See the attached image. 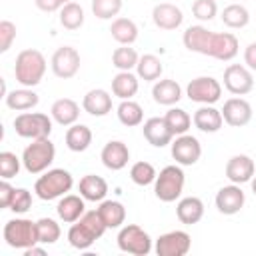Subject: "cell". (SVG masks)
<instances>
[{
    "label": "cell",
    "instance_id": "6da1fadb",
    "mask_svg": "<svg viewBox=\"0 0 256 256\" xmlns=\"http://www.w3.org/2000/svg\"><path fill=\"white\" fill-rule=\"evenodd\" d=\"M46 68L48 64H46L44 54L34 48H26L16 56V66H14L16 82L22 84L24 88H34L42 82Z\"/></svg>",
    "mask_w": 256,
    "mask_h": 256
},
{
    "label": "cell",
    "instance_id": "7a4b0ae2",
    "mask_svg": "<svg viewBox=\"0 0 256 256\" xmlns=\"http://www.w3.org/2000/svg\"><path fill=\"white\" fill-rule=\"evenodd\" d=\"M74 186V178L68 170L64 168H52V170H46L34 184V192L40 200H56V198H62L66 196Z\"/></svg>",
    "mask_w": 256,
    "mask_h": 256
},
{
    "label": "cell",
    "instance_id": "3957f363",
    "mask_svg": "<svg viewBox=\"0 0 256 256\" xmlns=\"http://www.w3.org/2000/svg\"><path fill=\"white\" fill-rule=\"evenodd\" d=\"M56 158V146L52 144L50 138H40L32 140L22 152V166L26 168L28 174H44Z\"/></svg>",
    "mask_w": 256,
    "mask_h": 256
},
{
    "label": "cell",
    "instance_id": "277c9868",
    "mask_svg": "<svg viewBox=\"0 0 256 256\" xmlns=\"http://www.w3.org/2000/svg\"><path fill=\"white\" fill-rule=\"evenodd\" d=\"M184 184H186V174L184 170L180 168V164H172V166H166L160 170V174L156 176V182H154V194L160 202H176L180 196H182V190H184Z\"/></svg>",
    "mask_w": 256,
    "mask_h": 256
},
{
    "label": "cell",
    "instance_id": "5b68a950",
    "mask_svg": "<svg viewBox=\"0 0 256 256\" xmlns=\"http://www.w3.org/2000/svg\"><path fill=\"white\" fill-rule=\"evenodd\" d=\"M4 240L10 248L16 250H28L38 242V226L36 222L28 220V218H14L8 220L4 226Z\"/></svg>",
    "mask_w": 256,
    "mask_h": 256
},
{
    "label": "cell",
    "instance_id": "8992f818",
    "mask_svg": "<svg viewBox=\"0 0 256 256\" xmlns=\"http://www.w3.org/2000/svg\"><path fill=\"white\" fill-rule=\"evenodd\" d=\"M14 130L20 138H28V140L50 138L52 118L42 112H22L14 118Z\"/></svg>",
    "mask_w": 256,
    "mask_h": 256
},
{
    "label": "cell",
    "instance_id": "52a82bcc",
    "mask_svg": "<svg viewBox=\"0 0 256 256\" xmlns=\"http://www.w3.org/2000/svg\"><path fill=\"white\" fill-rule=\"evenodd\" d=\"M118 248L126 254L146 256L152 252V238L138 224H128L118 232Z\"/></svg>",
    "mask_w": 256,
    "mask_h": 256
},
{
    "label": "cell",
    "instance_id": "ba28073f",
    "mask_svg": "<svg viewBox=\"0 0 256 256\" xmlns=\"http://www.w3.org/2000/svg\"><path fill=\"white\" fill-rule=\"evenodd\" d=\"M186 96L196 104H216L222 98V84L212 76H198L186 86Z\"/></svg>",
    "mask_w": 256,
    "mask_h": 256
},
{
    "label": "cell",
    "instance_id": "9c48e42d",
    "mask_svg": "<svg viewBox=\"0 0 256 256\" xmlns=\"http://www.w3.org/2000/svg\"><path fill=\"white\" fill-rule=\"evenodd\" d=\"M80 52L74 48V46H60L54 54H52V60H50V66H52V72L56 78H62V80H70L78 74L80 70Z\"/></svg>",
    "mask_w": 256,
    "mask_h": 256
},
{
    "label": "cell",
    "instance_id": "30bf717a",
    "mask_svg": "<svg viewBox=\"0 0 256 256\" xmlns=\"http://www.w3.org/2000/svg\"><path fill=\"white\" fill-rule=\"evenodd\" d=\"M224 88L234 96H246L254 90V76L248 66L230 64L224 70Z\"/></svg>",
    "mask_w": 256,
    "mask_h": 256
},
{
    "label": "cell",
    "instance_id": "8fae6325",
    "mask_svg": "<svg viewBox=\"0 0 256 256\" xmlns=\"http://www.w3.org/2000/svg\"><path fill=\"white\" fill-rule=\"evenodd\" d=\"M190 248H192V238L184 230H172L162 234L154 246L158 256H186Z\"/></svg>",
    "mask_w": 256,
    "mask_h": 256
},
{
    "label": "cell",
    "instance_id": "7c38bea8",
    "mask_svg": "<svg viewBox=\"0 0 256 256\" xmlns=\"http://www.w3.org/2000/svg\"><path fill=\"white\" fill-rule=\"evenodd\" d=\"M172 158L176 160V164L180 166H194L200 156H202V144L196 136L190 134H182L176 136V140L172 142Z\"/></svg>",
    "mask_w": 256,
    "mask_h": 256
},
{
    "label": "cell",
    "instance_id": "4fadbf2b",
    "mask_svg": "<svg viewBox=\"0 0 256 256\" xmlns=\"http://www.w3.org/2000/svg\"><path fill=\"white\" fill-rule=\"evenodd\" d=\"M238 50H240V42L234 34L230 32H212V38H210V44H208V56L210 58H216L220 62H230L238 56Z\"/></svg>",
    "mask_w": 256,
    "mask_h": 256
},
{
    "label": "cell",
    "instance_id": "5bb4252c",
    "mask_svg": "<svg viewBox=\"0 0 256 256\" xmlns=\"http://www.w3.org/2000/svg\"><path fill=\"white\" fill-rule=\"evenodd\" d=\"M214 202H216V208H218L220 214L234 216V214H238L244 208L246 194L242 192L240 184H230V186H224V188L218 190Z\"/></svg>",
    "mask_w": 256,
    "mask_h": 256
},
{
    "label": "cell",
    "instance_id": "9a60e30c",
    "mask_svg": "<svg viewBox=\"0 0 256 256\" xmlns=\"http://www.w3.org/2000/svg\"><path fill=\"white\" fill-rule=\"evenodd\" d=\"M222 118L232 128H242L252 120V106L244 98H230L224 102V108L220 110Z\"/></svg>",
    "mask_w": 256,
    "mask_h": 256
},
{
    "label": "cell",
    "instance_id": "2e32d148",
    "mask_svg": "<svg viewBox=\"0 0 256 256\" xmlns=\"http://www.w3.org/2000/svg\"><path fill=\"white\" fill-rule=\"evenodd\" d=\"M256 174V164L246 154H236L226 162V178L232 184H246L252 182Z\"/></svg>",
    "mask_w": 256,
    "mask_h": 256
},
{
    "label": "cell",
    "instance_id": "e0dca14e",
    "mask_svg": "<svg viewBox=\"0 0 256 256\" xmlns=\"http://www.w3.org/2000/svg\"><path fill=\"white\" fill-rule=\"evenodd\" d=\"M152 20L156 24V28L160 30H166V32H172V30H178L184 22V14L182 10L176 6V4H170V2H162V4H156L154 10H152Z\"/></svg>",
    "mask_w": 256,
    "mask_h": 256
},
{
    "label": "cell",
    "instance_id": "ac0fdd59",
    "mask_svg": "<svg viewBox=\"0 0 256 256\" xmlns=\"http://www.w3.org/2000/svg\"><path fill=\"white\" fill-rule=\"evenodd\" d=\"M100 160H102V164L108 170L118 172V170H124L128 166V162H130V150H128V146L122 140H110L102 148Z\"/></svg>",
    "mask_w": 256,
    "mask_h": 256
},
{
    "label": "cell",
    "instance_id": "d6986e66",
    "mask_svg": "<svg viewBox=\"0 0 256 256\" xmlns=\"http://www.w3.org/2000/svg\"><path fill=\"white\" fill-rule=\"evenodd\" d=\"M142 134L148 140V144H152L154 148H164L174 140V134L164 118H148L142 126Z\"/></svg>",
    "mask_w": 256,
    "mask_h": 256
},
{
    "label": "cell",
    "instance_id": "ffe728a7",
    "mask_svg": "<svg viewBox=\"0 0 256 256\" xmlns=\"http://www.w3.org/2000/svg\"><path fill=\"white\" fill-rule=\"evenodd\" d=\"M56 212H58V218L66 224H74L78 222L84 212H86V200L82 196H76V194H66L60 198L58 206H56Z\"/></svg>",
    "mask_w": 256,
    "mask_h": 256
},
{
    "label": "cell",
    "instance_id": "44dd1931",
    "mask_svg": "<svg viewBox=\"0 0 256 256\" xmlns=\"http://www.w3.org/2000/svg\"><path fill=\"white\" fill-rule=\"evenodd\" d=\"M82 108L84 112H88L90 116H96V118H102L106 114L112 112V96L102 90V88H94L90 90L84 100H82Z\"/></svg>",
    "mask_w": 256,
    "mask_h": 256
},
{
    "label": "cell",
    "instance_id": "7402d4cb",
    "mask_svg": "<svg viewBox=\"0 0 256 256\" xmlns=\"http://www.w3.org/2000/svg\"><path fill=\"white\" fill-rule=\"evenodd\" d=\"M194 126L200 130V132H206V134H214L222 128L224 124V118H222V112L216 110L214 106L210 104H204L202 108H198L194 112V118H192Z\"/></svg>",
    "mask_w": 256,
    "mask_h": 256
},
{
    "label": "cell",
    "instance_id": "603a6c76",
    "mask_svg": "<svg viewBox=\"0 0 256 256\" xmlns=\"http://www.w3.org/2000/svg\"><path fill=\"white\" fill-rule=\"evenodd\" d=\"M50 116L56 124L60 126H72L78 122L80 118V106L78 102H74L72 98H60L52 104L50 108Z\"/></svg>",
    "mask_w": 256,
    "mask_h": 256
},
{
    "label": "cell",
    "instance_id": "cb8c5ba5",
    "mask_svg": "<svg viewBox=\"0 0 256 256\" xmlns=\"http://www.w3.org/2000/svg\"><path fill=\"white\" fill-rule=\"evenodd\" d=\"M210 38H212V32L204 26H190L186 28L184 36H182V42L186 46V50L190 52H196V54H202V56H208V44H210Z\"/></svg>",
    "mask_w": 256,
    "mask_h": 256
},
{
    "label": "cell",
    "instance_id": "d4e9b609",
    "mask_svg": "<svg viewBox=\"0 0 256 256\" xmlns=\"http://www.w3.org/2000/svg\"><path fill=\"white\" fill-rule=\"evenodd\" d=\"M152 96H154V102L160 104V106H174L182 100V88L176 80H158L152 88Z\"/></svg>",
    "mask_w": 256,
    "mask_h": 256
},
{
    "label": "cell",
    "instance_id": "484cf974",
    "mask_svg": "<svg viewBox=\"0 0 256 256\" xmlns=\"http://www.w3.org/2000/svg\"><path fill=\"white\" fill-rule=\"evenodd\" d=\"M78 190H80V196L88 202H102L108 194V182L102 178V176H96V174H86L80 184H78Z\"/></svg>",
    "mask_w": 256,
    "mask_h": 256
},
{
    "label": "cell",
    "instance_id": "4316f807",
    "mask_svg": "<svg viewBox=\"0 0 256 256\" xmlns=\"http://www.w3.org/2000/svg\"><path fill=\"white\" fill-rule=\"evenodd\" d=\"M176 216L182 224L186 226H192V224H198L202 218H204V202L196 196H188V198H182L176 206Z\"/></svg>",
    "mask_w": 256,
    "mask_h": 256
},
{
    "label": "cell",
    "instance_id": "83f0119b",
    "mask_svg": "<svg viewBox=\"0 0 256 256\" xmlns=\"http://www.w3.org/2000/svg\"><path fill=\"white\" fill-rule=\"evenodd\" d=\"M140 88V78L138 74L132 72H118L112 78V94L120 100H132L138 94Z\"/></svg>",
    "mask_w": 256,
    "mask_h": 256
},
{
    "label": "cell",
    "instance_id": "f1b7e54d",
    "mask_svg": "<svg viewBox=\"0 0 256 256\" xmlns=\"http://www.w3.org/2000/svg\"><path fill=\"white\" fill-rule=\"evenodd\" d=\"M6 106L10 110H16V112H26V110H32L38 106L40 98L38 94L32 90V88H20V90H12L6 94Z\"/></svg>",
    "mask_w": 256,
    "mask_h": 256
},
{
    "label": "cell",
    "instance_id": "f546056e",
    "mask_svg": "<svg viewBox=\"0 0 256 256\" xmlns=\"http://www.w3.org/2000/svg\"><path fill=\"white\" fill-rule=\"evenodd\" d=\"M92 130L86 124H72L66 130V146L72 152H86L92 144Z\"/></svg>",
    "mask_w": 256,
    "mask_h": 256
},
{
    "label": "cell",
    "instance_id": "4dcf8cb0",
    "mask_svg": "<svg viewBox=\"0 0 256 256\" xmlns=\"http://www.w3.org/2000/svg\"><path fill=\"white\" fill-rule=\"evenodd\" d=\"M106 228H120L126 222V208L118 200H102L98 208Z\"/></svg>",
    "mask_w": 256,
    "mask_h": 256
},
{
    "label": "cell",
    "instance_id": "1f68e13d",
    "mask_svg": "<svg viewBox=\"0 0 256 256\" xmlns=\"http://www.w3.org/2000/svg\"><path fill=\"white\" fill-rule=\"evenodd\" d=\"M110 32L120 46H130L138 40V26L130 18H114Z\"/></svg>",
    "mask_w": 256,
    "mask_h": 256
},
{
    "label": "cell",
    "instance_id": "d6a6232c",
    "mask_svg": "<svg viewBox=\"0 0 256 256\" xmlns=\"http://www.w3.org/2000/svg\"><path fill=\"white\" fill-rule=\"evenodd\" d=\"M136 72H138V78H142L144 82H158L160 76H162V72H164V66H162V60L158 56L144 54L138 60Z\"/></svg>",
    "mask_w": 256,
    "mask_h": 256
},
{
    "label": "cell",
    "instance_id": "836d02e7",
    "mask_svg": "<svg viewBox=\"0 0 256 256\" xmlns=\"http://www.w3.org/2000/svg\"><path fill=\"white\" fill-rule=\"evenodd\" d=\"M84 8L78 2H68L60 8V24L66 30H80L84 26Z\"/></svg>",
    "mask_w": 256,
    "mask_h": 256
},
{
    "label": "cell",
    "instance_id": "e575fe53",
    "mask_svg": "<svg viewBox=\"0 0 256 256\" xmlns=\"http://www.w3.org/2000/svg\"><path fill=\"white\" fill-rule=\"evenodd\" d=\"M222 22L224 26L232 28V30H240V28H246L248 22H250V12L242 6V4H230L222 10Z\"/></svg>",
    "mask_w": 256,
    "mask_h": 256
},
{
    "label": "cell",
    "instance_id": "d590c367",
    "mask_svg": "<svg viewBox=\"0 0 256 256\" xmlns=\"http://www.w3.org/2000/svg\"><path fill=\"white\" fill-rule=\"evenodd\" d=\"M116 114H118V120L124 126H140L144 122V110L134 100H122Z\"/></svg>",
    "mask_w": 256,
    "mask_h": 256
},
{
    "label": "cell",
    "instance_id": "8d00e7d4",
    "mask_svg": "<svg viewBox=\"0 0 256 256\" xmlns=\"http://www.w3.org/2000/svg\"><path fill=\"white\" fill-rule=\"evenodd\" d=\"M164 120H166V124H168V128L172 130L174 136L188 134V130H190V126H192L190 114H188L186 110H182V108H170V110L166 112Z\"/></svg>",
    "mask_w": 256,
    "mask_h": 256
},
{
    "label": "cell",
    "instance_id": "74e56055",
    "mask_svg": "<svg viewBox=\"0 0 256 256\" xmlns=\"http://www.w3.org/2000/svg\"><path fill=\"white\" fill-rule=\"evenodd\" d=\"M96 240H98V238H96L82 222H74V224L70 226V230H68V242H70V246L76 248V250H88Z\"/></svg>",
    "mask_w": 256,
    "mask_h": 256
},
{
    "label": "cell",
    "instance_id": "f35d334b",
    "mask_svg": "<svg viewBox=\"0 0 256 256\" xmlns=\"http://www.w3.org/2000/svg\"><path fill=\"white\" fill-rule=\"evenodd\" d=\"M138 60H140L138 52L130 46H120L112 54V66L118 68L120 72H132L138 66Z\"/></svg>",
    "mask_w": 256,
    "mask_h": 256
},
{
    "label": "cell",
    "instance_id": "ab89813d",
    "mask_svg": "<svg viewBox=\"0 0 256 256\" xmlns=\"http://www.w3.org/2000/svg\"><path fill=\"white\" fill-rule=\"evenodd\" d=\"M38 226V242L40 244H56L62 236V228L52 218H40L36 222Z\"/></svg>",
    "mask_w": 256,
    "mask_h": 256
},
{
    "label": "cell",
    "instance_id": "60d3db41",
    "mask_svg": "<svg viewBox=\"0 0 256 256\" xmlns=\"http://www.w3.org/2000/svg\"><path fill=\"white\" fill-rule=\"evenodd\" d=\"M156 176L158 172L150 162H136L130 168V178L136 186H150L156 182Z\"/></svg>",
    "mask_w": 256,
    "mask_h": 256
},
{
    "label": "cell",
    "instance_id": "b9f144b4",
    "mask_svg": "<svg viewBox=\"0 0 256 256\" xmlns=\"http://www.w3.org/2000/svg\"><path fill=\"white\" fill-rule=\"evenodd\" d=\"M122 0H92V12L100 20H112L120 14Z\"/></svg>",
    "mask_w": 256,
    "mask_h": 256
},
{
    "label": "cell",
    "instance_id": "7bdbcfd3",
    "mask_svg": "<svg viewBox=\"0 0 256 256\" xmlns=\"http://www.w3.org/2000/svg\"><path fill=\"white\" fill-rule=\"evenodd\" d=\"M20 166H22V160L14 152H8V150L0 152V178L2 180H10L18 176Z\"/></svg>",
    "mask_w": 256,
    "mask_h": 256
},
{
    "label": "cell",
    "instance_id": "ee69618b",
    "mask_svg": "<svg viewBox=\"0 0 256 256\" xmlns=\"http://www.w3.org/2000/svg\"><path fill=\"white\" fill-rule=\"evenodd\" d=\"M192 14L200 22H210L218 14V4H216V0H196L192 4Z\"/></svg>",
    "mask_w": 256,
    "mask_h": 256
},
{
    "label": "cell",
    "instance_id": "f6af8a7d",
    "mask_svg": "<svg viewBox=\"0 0 256 256\" xmlns=\"http://www.w3.org/2000/svg\"><path fill=\"white\" fill-rule=\"evenodd\" d=\"M30 208H32V194H30V190L16 188L14 200H12V204H10L8 210H12L14 214H26Z\"/></svg>",
    "mask_w": 256,
    "mask_h": 256
},
{
    "label": "cell",
    "instance_id": "bcb514c9",
    "mask_svg": "<svg viewBox=\"0 0 256 256\" xmlns=\"http://www.w3.org/2000/svg\"><path fill=\"white\" fill-rule=\"evenodd\" d=\"M16 40V24H12L10 20H2L0 22V52L6 54L12 44Z\"/></svg>",
    "mask_w": 256,
    "mask_h": 256
},
{
    "label": "cell",
    "instance_id": "7dc6e473",
    "mask_svg": "<svg viewBox=\"0 0 256 256\" xmlns=\"http://www.w3.org/2000/svg\"><path fill=\"white\" fill-rule=\"evenodd\" d=\"M14 194H16V188L8 180H2L0 182V208H10Z\"/></svg>",
    "mask_w": 256,
    "mask_h": 256
},
{
    "label": "cell",
    "instance_id": "c3c4849f",
    "mask_svg": "<svg viewBox=\"0 0 256 256\" xmlns=\"http://www.w3.org/2000/svg\"><path fill=\"white\" fill-rule=\"evenodd\" d=\"M34 4L42 12H56V10H60L64 6L60 0H34Z\"/></svg>",
    "mask_w": 256,
    "mask_h": 256
},
{
    "label": "cell",
    "instance_id": "681fc988",
    "mask_svg": "<svg viewBox=\"0 0 256 256\" xmlns=\"http://www.w3.org/2000/svg\"><path fill=\"white\" fill-rule=\"evenodd\" d=\"M244 62L250 70H256V42L248 44L246 50H244Z\"/></svg>",
    "mask_w": 256,
    "mask_h": 256
},
{
    "label": "cell",
    "instance_id": "f907efd6",
    "mask_svg": "<svg viewBox=\"0 0 256 256\" xmlns=\"http://www.w3.org/2000/svg\"><path fill=\"white\" fill-rule=\"evenodd\" d=\"M24 254H26V256H44V254H46V250H44V248H40V246L36 244V246H32V248L24 250Z\"/></svg>",
    "mask_w": 256,
    "mask_h": 256
},
{
    "label": "cell",
    "instance_id": "816d5d0a",
    "mask_svg": "<svg viewBox=\"0 0 256 256\" xmlns=\"http://www.w3.org/2000/svg\"><path fill=\"white\" fill-rule=\"evenodd\" d=\"M252 192L256 194V174H254V178H252Z\"/></svg>",
    "mask_w": 256,
    "mask_h": 256
},
{
    "label": "cell",
    "instance_id": "f5cc1de1",
    "mask_svg": "<svg viewBox=\"0 0 256 256\" xmlns=\"http://www.w3.org/2000/svg\"><path fill=\"white\" fill-rule=\"evenodd\" d=\"M60 2H62V4H68V2H72V0H60Z\"/></svg>",
    "mask_w": 256,
    "mask_h": 256
}]
</instances>
